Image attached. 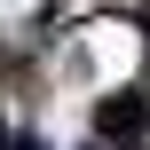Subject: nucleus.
<instances>
[{
  "instance_id": "f257e3e1",
  "label": "nucleus",
  "mask_w": 150,
  "mask_h": 150,
  "mask_svg": "<svg viewBox=\"0 0 150 150\" xmlns=\"http://www.w3.org/2000/svg\"><path fill=\"white\" fill-rule=\"evenodd\" d=\"M150 134V95L142 87H111V95H95V142H142Z\"/></svg>"
}]
</instances>
